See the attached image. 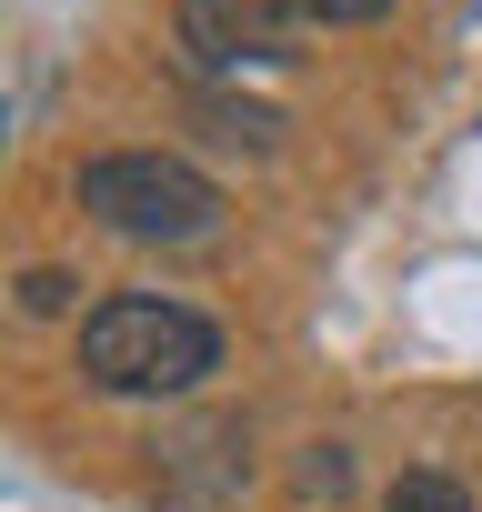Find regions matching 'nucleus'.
I'll use <instances>...</instances> for the list:
<instances>
[{"instance_id":"6","label":"nucleus","mask_w":482,"mask_h":512,"mask_svg":"<svg viewBox=\"0 0 482 512\" xmlns=\"http://www.w3.org/2000/svg\"><path fill=\"white\" fill-rule=\"evenodd\" d=\"M21 302H31V312H61V302H71V282H61V272H31V282H21Z\"/></svg>"},{"instance_id":"5","label":"nucleus","mask_w":482,"mask_h":512,"mask_svg":"<svg viewBox=\"0 0 482 512\" xmlns=\"http://www.w3.org/2000/svg\"><path fill=\"white\" fill-rule=\"evenodd\" d=\"M292 21H312V31H352V21H382L392 0H282Z\"/></svg>"},{"instance_id":"1","label":"nucleus","mask_w":482,"mask_h":512,"mask_svg":"<svg viewBox=\"0 0 482 512\" xmlns=\"http://www.w3.org/2000/svg\"><path fill=\"white\" fill-rule=\"evenodd\" d=\"M81 372L121 402H181L221 372V332L161 292H111L91 322H81Z\"/></svg>"},{"instance_id":"4","label":"nucleus","mask_w":482,"mask_h":512,"mask_svg":"<svg viewBox=\"0 0 482 512\" xmlns=\"http://www.w3.org/2000/svg\"><path fill=\"white\" fill-rule=\"evenodd\" d=\"M382 512H472V492H462L452 472H402V482L382 492Z\"/></svg>"},{"instance_id":"3","label":"nucleus","mask_w":482,"mask_h":512,"mask_svg":"<svg viewBox=\"0 0 482 512\" xmlns=\"http://www.w3.org/2000/svg\"><path fill=\"white\" fill-rule=\"evenodd\" d=\"M171 31L201 71H272L292 61V11L282 0H171Z\"/></svg>"},{"instance_id":"2","label":"nucleus","mask_w":482,"mask_h":512,"mask_svg":"<svg viewBox=\"0 0 482 512\" xmlns=\"http://www.w3.org/2000/svg\"><path fill=\"white\" fill-rule=\"evenodd\" d=\"M81 211L121 241H201L221 221V191L171 151H101L81 161Z\"/></svg>"}]
</instances>
